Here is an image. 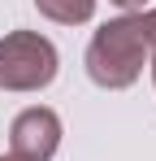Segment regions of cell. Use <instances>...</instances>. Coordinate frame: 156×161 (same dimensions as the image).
<instances>
[{"instance_id":"cell-1","label":"cell","mask_w":156,"mask_h":161,"mask_svg":"<svg viewBox=\"0 0 156 161\" xmlns=\"http://www.w3.org/2000/svg\"><path fill=\"white\" fill-rule=\"evenodd\" d=\"M87 79L104 87V92H126L139 83L143 65H148V39H143V18L139 13H122L113 22H104L91 44H87Z\"/></svg>"},{"instance_id":"cell-2","label":"cell","mask_w":156,"mask_h":161,"mask_svg":"<svg viewBox=\"0 0 156 161\" xmlns=\"http://www.w3.org/2000/svg\"><path fill=\"white\" fill-rule=\"evenodd\" d=\"M56 65V44L39 31H9L0 39V92H44Z\"/></svg>"},{"instance_id":"cell-3","label":"cell","mask_w":156,"mask_h":161,"mask_svg":"<svg viewBox=\"0 0 156 161\" xmlns=\"http://www.w3.org/2000/svg\"><path fill=\"white\" fill-rule=\"evenodd\" d=\"M61 148V118L48 105H30L13 118L9 126V153L22 161H52V153Z\"/></svg>"},{"instance_id":"cell-4","label":"cell","mask_w":156,"mask_h":161,"mask_svg":"<svg viewBox=\"0 0 156 161\" xmlns=\"http://www.w3.org/2000/svg\"><path fill=\"white\" fill-rule=\"evenodd\" d=\"M35 9L56 26H82L96 18V0H35Z\"/></svg>"},{"instance_id":"cell-5","label":"cell","mask_w":156,"mask_h":161,"mask_svg":"<svg viewBox=\"0 0 156 161\" xmlns=\"http://www.w3.org/2000/svg\"><path fill=\"white\" fill-rule=\"evenodd\" d=\"M143 18V39H148V57L156 53V9H148V13H139Z\"/></svg>"},{"instance_id":"cell-6","label":"cell","mask_w":156,"mask_h":161,"mask_svg":"<svg viewBox=\"0 0 156 161\" xmlns=\"http://www.w3.org/2000/svg\"><path fill=\"white\" fill-rule=\"evenodd\" d=\"M113 4H117V9H126V13H134V9L143 13V4H148V0H113Z\"/></svg>"},{"instance_id":"cell-7","label":"cell","mask_w":156,"mask_h":161,"mask_svg":"<svg viewBox=\"0 0 156 161\" xmlns=\"http://www.w3.org/2000/svg\"><path fill=\"white\" fill-rule=\"evenodd\" d=\"M148 65H152V83H156V53H152V57H148Z\"/></svg>"},{"instance_id":"cell-8","label":"cell","mask_w":156,"mask_h":161,"mask_svg":"<svg viewBox=\"0 0 156 161\" xmlns=\"http://www.w3.org/2000/svg\"><path fill=\"white\" fill-rule=\"evenodd\" d=\"M0 161H22V157H13V153H9V157H0Z\"/></svg>"}]
</instances>
